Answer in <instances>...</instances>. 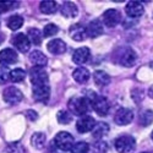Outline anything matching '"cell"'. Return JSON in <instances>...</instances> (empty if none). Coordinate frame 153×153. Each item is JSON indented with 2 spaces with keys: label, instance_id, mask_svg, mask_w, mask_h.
Masks as SVG:
<instances>
[{
  "label": "cell",
  "instance_id": "1",
  "mask_svg": "<svg viewBox=\"0 0 153 153\" xmlns=\"http://www.w3.org/2000/svg\"><path fill=\"white\" fill-rule=\"evenodd\" d=\"M91 104V100L87 97H72L68 103L71 114H75V115L79 117H85V114L90 110Z\"/></svg>",
  "mask_w": 153,
  "mask_h": 153
},
{
  "label": "cell",
  "instance_id": "2",
  "mask_svg": "<svg viewBox=\"0 0 153 153\" xmlns=\"http://www.w3.org/2000/svg\"><path fill=\"white\" fill-rule=\"evenodd\" d=\"M114 146L119 153H132L136 147V141L132 136L124 135L115 140Z\"/></svg>",
  "mask_w": 153,
  "mask_h": 153
},
{
  "label": "cell",
  "instance_id": "3",
  "mask_svg": "<svg viewBox=\"0 0 153 153\" xmlns=\"http://www.w3.org/2000/svg\"><path fill=\"white\" fill-rule=\"evenodd\" d=\"M54 143H55L56 148L60 151H64V152L71 151V148L74 146V137L71 134H69L66 131H61L55 136Z\"/></svg>",
  "mask_w": 153,
  "mask_h": 153
},
{
  "label": "cell",
  "instance_id": "4",
  "mask_svg": "<svg viewBox=\"0 0 153 153\" xmlns=\"http://www.w3.org/2000/svg\"><path fill=\"white\" fill-rule=\"evenodd\" d=\"M30 77H31V83L32 86H44L49 85V79L48 74L43 68L33 66L30 71Z\"/></svg>",
  "mask_w": 153,
  "mask_h": 153
},
{
  "label": "cell",
  "instance_id": "5",
  "mask_svg": "<svg viewBox=\"0 0 153 153\" xmlns=\"http://www.w3.org/2000/svg\"><path fill=\"white\" fill-rule=\"evenodd\" d=\"M136 58H137V55L131 48L125 47V48L119 49L118 62L120 64V65H123L125 68H130L136 62Z\"/></svg>",
  "mask_w": 153,
  "mask_h": 153
},
{
  "label": "cell",
  "instance_id": "6",
  "mask_svg": "<svg viewBox=\"0 0 153 153\" xmlns=\"http://www.w3.org/2000/svg\"><path fill=\"white\" fill-rule=\"evenodd\" d=\"M3 98L7 104H19L23 98L22 92L16 87H6L3 92Z\"/></svg>",
  "mask_w": 153,
  "mask_h": 153
},
{
  "label": "cell",
  "instance_id": "7",
  "mask_svg": "<svg viewBox=\"0 0 153 153\" xmlns=\"http://www.w3.org/2000/svg\"><path fill=\"white\" fill-rule=\"evenodd\" d=\"M92 107L94 109V111L100 117H105L107 114L109 113L110 109V104L105 97H102V96H96L93 98V100L91 102Z\"/></svg>",
  "mask_w": 153,
  "mask_h": 153
},
{
  "label": "cell",
  "instance_id": "8",
  "mask_svg": "<svg viewBox=\"0 0 153 153\" xmlns=\"http://www.w3.org/2000/svg\"><path fill=\"white\" fill-rule=\"evenodd\" d=\"M132 120H134V111L129 108H120L114 115V121L120 126L130 124Z\"/></svg>",
  "mask_w": 153,
  "mask_h": 153
},
{
  "label": "cell",
  "instance_id": "9",
  "mask_svg": "<svg viewBox=\"0 0 153 153\" xmlns=\"http://www.w3.org/2000/svg\"><path fill=\"white\" fill-rule=\"evenodd\" d=\"M96 124L97 123L92 117L85 115L77 120V123H76V129H77V131L81 134H87L90 131H93Z\"/></svg>",
  "mask_w": 153,
  "mask_h": 153
},
{
  "label": "cell",
  "instance_id": "10",
  "mask_svg": "<svg viewBox=\"0 0 153 153\" xmlns=\"http://www.w3.org/2000/svg\"><path fill=\"white\" fill-rule=\"evenodd\" d=\"M102 20H103L105 26L115 27L121 20V14L115 9H109L107 11H104L103 16H102Z\"/></svg>",
  "mask_w": 153,
  "mask_h": 153
},
{
  "label": "cell",
  "instance_id": "11",
  "mask_svg": "<svg viewBox=\"0 0 153 153\" xmlns=\"http://www.w3.org/2000/svg\"><path fill=\"white\" fill-rule=\"evenodd\" d=\"M12 44L21 53H27L31 48V42L28 39V37L23 33H17L16 36L12 37Z\"/></svg>",
  "mask_w": 153,
  "mask_h": 153
},
{
  "label": "cell",
  "instance_id": "12",
  "mask_svg": "<svg viewBox=\"0 0 153 153\" xmlns=\"http://www.w3.org/2000/svg\"><path fill=\"white\" fill-rule=\"evenodd\" d=\"M125 12L129 17L137 19V17H141L143 15L145 7H143L142 3H140V1H130L125 6Z\"/></svg>",
  "mask_w": 153,
  "mask_h": 153
},
{
  "label": "cell",
  "instance_id": "13",
  "mask_svg": "<svg viewBox=\"0 0 153 153\" xmlns=\"http://www.w3.org/2000/svg\"><path fill=\"white\" fill-rule=\"evenodd\" d=\"M32 94L36 100L38 102H47L50 97V87L49 85L44 86H33L32 87Z\"/></svg>",
  "mask_w": 153,
  "mask_h": 153
},
{
  "label": "cell",
  "instance_id": "14",
  "mask_svg": "<svg viewBox=\"0 0 153 153\" xmlns=\"http://www.w3.org/2000/svg\"><path fill=\"white\" fill-rule=\"evenodd\" d=\"M17 53L14 49L11 48H6L3 49L0 52V64L1 65H11V64H15L17 61Z\"/></svg>",
  "mask_w": 153,
  "mask_h": 153
},
{
  "label": "cell",
  "instance_id": "15",
  "mask_svg": "<svg viewBox=\"0 0 153 153\" xmlns=\"http://www.w3.org/2000/svg\"><path fill=\"white\" fill-rule=\"evenodd\" d=\"M90 56H91V50L88 49L87 47H81V48H77L74 52L72 60H74L75 64L82 65V64H85V62L88 61Z\"/></svg>",
  "mask_w": 153,
  "mask_h": 153
},
{
  "label": "cell",
  "instance_id": "16",
  "mask_svg": "<svg viewBox=\"0 0 153 153\" xmlns=\"http://www.w3.org/2000/svg\"><path fill=\"white\" fill-rule=\"evenodd\" d=\"M87 36L90 38H97L103 33V25H102L100 20H93L88 23V26L86 27Z\"/></svg>",
  "mask_w": 153,
  "mask_h": 153
},
{
  "label": "cell",
  "instance_id": "17",
  "mask_svg": "<svg viewBox=\"0 0 153 153\" xmlns=\"http://www.w3.org/2000/svg\"><path fill=\"white\" fill-rule=\"evenodd\" d=\"M48 50L52 54H55V55H60V54H64L66 52V43L61 41V39H52L49 43H48Z\"/></svg>",
  "mask_w": 153,
  "mask_h": 153
},
{
  "label": "cell",
  "instance_id": "18",
  "mask_svg": "<svg viewBox=\"0 0 153 153\" xmlns=\"http://www.w3.org/2000/svg\"><path fill=\"white\" fill-rule=\"evenodd\" d=\"M70 36L74 41L76 42H81V41H85L86 37H87V32H86V28L80 23H75L70 27Z\"/></svg>",
  "mask_w": 153,
  "mask_h": 153
},
{
  "label": "cell",
  "instance_id": "19",
  "mask_svg": "<svg viewBox=\"0 0 153 153\" xmlns=\"http://www.w3.org/2000/svg\"><path fill=\"white\" fill-rule=\"evenodd\" d=\"M60 10H61V15L66 19H72L75 16H77V14H79L77 6H76V4L72 1H65L61 5Z\"/></svg>",
  "mask_w": 153,
  "mask_h": 153
},
{
  "label": "cell",
  "instance_id": "20",
  "mask_svg": "<svg viewBox=\"0 0 153 153\" xmlns=\"http://www.w3.org/2000/svg\"><path fill=\"white\" fill-rule=\"evenodd\" d=\"M30 60H31V62L33 64L34 66H38V68L45 66L47 62H48L47 56L42 52H39V50H34V52H32L30 54Z\"/></svg>",
  "mask_w": 153,
  "mask_h": 153
},
{
  "label": "cell",
  "instance_id": "21",
  "mask_svg": "<svg viewBox=\"0 0 153 153\" xmlns=\"http://www.w3.org/2000/svg\"><path fill=\"white\" fill-rule=\"evenodd\" d=\"M93 80H94V83L99 87H105L110 83V76L103 71V70H97L94 74H93Z\"/></svg>",
  "mask_w": 153,
  "mask_h": 153
},
{
  "label": "cell",
  "instance_id": "22",
  "mask_svg": "<svg viewBox=\"0 0 153 153\" xmlns=\"http://www.w3.org/2000/svg\"><path fill=\"white\" fill-rule=\"evenodd\" d=\"M72 77L77 83H86L88 80H90L91 75H90V71H88L86 68H77L72 72Z\"/></svg>",
  "mask_w": 153,
  "mask_h": 153
},
{
  "label": "cell",
  "instance_id": "23",
  "mask_svg": "<svg viewBox=\"0 0 153 153\" xmlns=\"http://www.w3.org/2000/svg\"><path fill=\"white\" fill-rule=\"evenodd\" d=\"M45 142H47V137H45V135L42 134V132H36V134H33L32 137H31V143H32V146H33L34 148H37V149L44 148Z\"/></svg>",
  "mask_w": 153,
  "mask_h": 153
},
{
  "label": "cell",
  "instance_id": "24",
  "mask_svg": "<svg viewBox=\"0 0 153 153\" xmlns=\"http://www.w3.org/2000/svg\"><path fill=\"white\" fill-rule=\"evenodd\" d=\"M108 132H109V126H108L107 123H103V121L96 124L94 129H93V131H92L94 138H102V137L107 136Z\"/></svg>",
  "mask_w": 153,
  "mask_h": 153
},
{
  "label": "cell",
  "instance_id": "25",
  "mask_svg": "<svg viewBox=\"0 0 153 153\" xmlns=\"http://www.w3.org/2000/svg\"><path fill=\"white\" fill-rule=\"evenodd\" d=\"M39 9L43 14L50 15V14H54L58 10V4L55 1H52V0H44V1L39 4Z\"/></svg>",
  "mask_w": 153,
  "mask_h": 153
},
{
  "label": "cell",
  "instance_id": "26",
  "mask_svg": "<svg viewBox=\"0 0 153 153\" xmlns=\"http://www.w3.org/2000/svg\"><path fill=\"white\" fill-rule=\"evenodd\" d=\"M22 25H23V19L20 15H14V16L9 17V20H7V27L11 31L19 30L22 26Z\"/></svg>",
  "mask_w": 153,
  "mask_h": 153
},
{
  "label": "cell",
  "instance_id": "27",
  "mask_svg": "<svg viewBox=\"0 0 153 153\" xmlns=\"http://www.w3.org/2000/svg\"><path fill=\"white\" fill-rule=\"evenodd\" d=\"M28 39L36 45H39L42 43V32L38 28H30L28 31Z\"/></svg>",
  "mask_w": 153,
  "mask_h": 153
},
{
  "label": "cell",
  "instance_id": "28",
  "mask_svg": "<svg viewBox=\"0 0 153 153\" xmlns=\"http://www.w3.org/2000/svg\"><path fill=\"white\" fill-rule=\"evenodd\" d=\"M26 77V71L23 69H14L10 71V80L12 82H21Z\"/></svg>",
  "mask_w": 153,
  "mask_h": 153
},
{
  "label": "cell",
  "instance_id": "29",
  "mask_svg": "<svg viewBox=\"0 0 153 153\" xmlns=\"http://www.w3.org/2000/svg\"><path fill=\"white\" fill-rule=\"evenodd\" d=\"M140 124L142 126H148L153 123V111L152 110H145L141 115H140Z\"/></svg>",
  "mask_w": 153,
  "mask_h": 153
},
{
  "label": "cell",
  "instance_id": "30",
  "mask_svg": "<svg viewBox=\"0 0 153 153\" xmlns=\"http://www.w3.org/2000/svg\"><path fill=\"white\" fill-rule=\"evenodd\" d=\"M56 119L60 124H64V125H68L72 121V115H71V113L66 111V110H60L58 111L56 114Z\"/></svg>",
  "mask_w": 153,
  "mask_h": 153
},
{
  "label": "cell",
  "instance_id": "31",
  "mask_svg": "<svg viewBox=\"0 0 153 153\" xmlns=\"http://www.w3.org/2000/svg\"><path fill=\"white\" fill-rule=\"evenodd\" d=\"M88 149H90L88 143L85 141H80V142L74 143V146L71 148V153H87Z\"/></svg>",
  "mask_w": 153,
  "mask_h": 153
},
{
  "label": "cell",
  "instance_id": "32",
  "mask_svg": "<svg viewBox=\"0 0 153 153\" xmlns=\"http://www.w3.org/2000/svg\"><path fill=\"white\" fill-rule=\"evenodd\" d=\"M58 32H59V28H58L56 25H54V23H48L47 26L43 28V36L44 37H53Z\"/></svg>",
  "mask_w": 153,
  "mask_h": 153
},
{
  "label": "cell",
  "instance_id": "33",
  "mask_svg": "<svg viewBox=\"0 0 153 153\" xmlns=\"http://www.w3.org/2000/svg\"><path fill=\"white\" fill-rule=\"evenodd\" d=\"M16 6H19V3L16 1H0V14H5Z\"/></svg>",
  "mask_w": 153,
  "mask_h": 153
},
{
  "label": "cell",
  "instance_id": "34",
  "mask_svg": "<svg viewBox=\"0 0 153 153\" xmlns=\"http://www.w3.org/2000/svg\"><path fill=\"white\" fill-rule=\"evenodd\" d=\"M10 80V71L4 68V66H0V83H6Z\"/></svg>",
  "mask_w": 153,
  "mask_h": 153
},
{
  "label": "cell",
  "instance_id": "35",
  "mask_svg": "<svg viewBox=\"0 0 153 153\" xmlns=\"http://www.w3.org/2000/svg\"><path fill=\"white\" fill-rule=\"evenodd\" d=\"M7 152L9 153H22L23 152V148L20 143L15 142V143H10L7 146Z\"/></svg>",
  "mask_w": 153,
  "mask_h": 153
},
{
  "label": "cell",
  "instance_id": "36",
  "mask_svg": "<svg viewBox=\"0 0 153 153\" xmlns=\"http://www.w3.org/2000/svg\"><path fill=\"white\" fill-rule=\"evenodd\" d=\"M27 115H28V119H30V120H36V119H37V113H36V111L28 110V111H27Z\"/></svg>",
  "mask_w": 153,
  "mask_h": 153
},
{
  "label": "cell",
  "instance_id": "37",
  "mask_svg": "<svg viewBox=\"0 0 153 153\" xmlns=\"http://www.w3.org/2000/svg\"><path fill=\"white\" fill-rule=\"evenodd\" d=\"M148 94H149V97H152V98H153V86H151V87H149V90H148Z\"/></svg>",
  "mask_w": 153,
  "mask_h": 153
},
{
  "label": "cell",
  "instance_id": "38",
  "mask_svg": "<svg viewBox=\"0 0 153 153\" xmlns=\"http://www.w3.org/2000/svg\"><path fill=\"white\" fill-rule=\"evenodd\" d=\"M151 137H152V140H153V131H152V134H151Z\"/></svg>",
  "mask_w": 153,
  "mask_h": 153
},
{
  "label": "cell",
  "instance_id": "39",
  "mask_svg": "<svg viewBox=\"0 0 153 153\" xmlns=\"http://www.w3.org/2000/svg\"><path fill=\"white\" fill-rule=\"evenodd\" d=\"M141 153H148V152H141Z\"/></svg>",
  "mask_w": 153,
  "mask_h": 153
}]
</instances>
